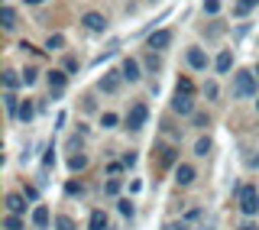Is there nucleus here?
Segmentation results:
<instances>
[{"label": "nucleus", "instance_id": "obj_1", "mask_svg": "<svg viewBox=\"0 0 259 230\" xmlns=\"http://www.w3.org/2000/svg\"><path fill=\"white\" fill-rule=\"evenodd\" d=\"M256 94V71H237L233 75V97H253Z\"/></svg>", "mask_w": 259, "mask_h": 230}, {"label": "nucleus", "instance_id": "obj_2", "mask_svg": "<svg viewBox=\"0 0 259 230\" xmlns=\"http://www.w3.org/2000/svg\"><path fill=\"white\" fill-rule=\"evenodd\" d=\"M240 211L246 217L259 214V191H256V185H243L240 188Z\"/></svg>", "mask_w": 259, "mask_h": 230}, {"label": "nucleus", "instance_id": "obj_3", "mask_svg": "<svg viewBox=\"0 0 259 230\" xmlns=\"http://www.w3.org/2000/svg\"><path fill=\"white\" fill-rule=\"evenodd\" d=\"M120 81H123V71H104V78L97 81V88H101L104 94H117L120 91Z\"/></svg>", "mask_w": 259, "mask_h": 230}, {"label": "nucleus", "instance_id": "obj_4", "mask_svg": "<svg viewBox=\"0 0 259 230\" xmlns=\"http://www.w3.org/2000/svg\"><path fill=\"white\" fill-rule=\"evenodd\" d=\"M172 46V29H152L149 32V49L152 52H162V49Z\"/></svg>", "mask_w": 259, "mask_h": 230}, {"label": "nucleus", "instance_id": "obj_5", "mask_svg": "<svg viewBox=\"0 0 259 230\" xmlns=\"http://www.w3.org/2000/svg\"><path fill=\"white\" fill-rule=\"evenodd\" d=\"M146 117H149L146 104H133V107H130V113H126V127H130V130H143Z\"/></svg>", "mask_w": 259, "mask_h": 230}, {"label": "nucleus", "instance_id": "obj_6", "mask_svg": "<svg viewBox=\"0 0 259 230\" xmlns=\"http://www.w3.org/2000/svg\"><path fill=\"white\" fill-rule=\"evenodd\" d=\"M81 23H84L88 32H104V29H107V16H104V13H94V10L81 16Z\"/></svg>", "mask_w": 259, "mask_h": 230}, {"label": "nucleus", "instance_id": "obj_7", "mask_svg": "<svg viewBox=\"0 0 259 230\" xmlns=\"http://www.w3.org/2000/svg\"><path fill=\"white\" fill-rule=\"evenodd\" d=\"M172 110H175V113H182V117H191V113H194V101H191V94H178V91H175V97H172Z\"/></svg>", "mask_w": 259, "mask_h": 230}, {"label": "nucleus", "instance_id": "obj_8", "mask_svg": "<svg viewBox=\"0 0 259 230\" xmlns=\"http://www.w3.org/2000/svg\"><path fill=\"white\" fill-rule=\"evenodd\" d=\"M194 175H198V172H194V166H188V162H178V166H175V182H178V188H188L194 182Z\"/></svg>", "mask_w": 259, "mask_h": 230}, {"label": "nucleus", "instance_id": "obj_9", "mask_svg": "<svg viewBox=\"0 0 259 230\" xmlns=\"http://www.w3.org/2000/svg\"><path fill=\"white\" fill-rule=\"evenodd\" d=\"M4 204H7V214H23V211H26V198H23V195H16V191L7 195Z\"/></svg>", "mask_w": 259, "mask_h": 230}, {"label": "nucleus", "instance_id": "obj_10", "mask_svg": "<svg viewBox=\"0 0 259 230\" xmlns=\"http://www.w3.org/2000/svg\"><path fill=\"white\" fill-rule=\"evenodd\" d=\"M49 224H52L49 208H46V204H36V208H32V227H36V230H46Z\"/></svg>", "mask_w": 259, "mask_h": 230}, {"label": "nucleus", "instance_id": "obj_11", "mask_svg": "<svg viewBox=\"0 0 259 230\" xmlns=\"http://www.w3.org/2000/svg\"><path fill=\"white\" fill-rule=\"evenodd\" d=\"M120 71H123V81H140V62L136 59H123V65H120Z\"/></svg>", "mask_w": 259, "mask_h": 230}, {"label": "nucleus", "instance_id": "obj_12", "mask_svg": "<svg viewBox=\"0 0 259 230\" xmlns=\"http://www.w3.org/2000/svg\"><path fill=\"white\" fill-rule=\"evenodd\" d=\"M88 230H110V220L104 211H91V217H88Z\"/></svg>", "mask_w": 259, "mask_h": 230}, {"label": "nucleus", "instance_id": "obj_13", "mask_svg": "<svg viewBox=\"0 0 259 230\" xmlns=\"http://www.w3.org/2000/svg\"><path fill=\"white\" fill-rule=\"evenodd\" d=\"M68 85V75H65V71H49V88H52V94H62V88Z\"/></svg>", "mask_w": 259, "mask_h": 230}, {"label": "nucleus", "instance_id": "obj_14", "mask_svg": "<svg viewBox=\"0 0 259 230\" xmlns=\"http://www.w3.org/2000/svg\"><path fill=\"white\" fill-rule=\"evenodd\" d=\"M214 68L221 71V75H227V71L233 68V52H230V49H224V52H221V55L214 59Z\"/></svg>", "mask_w": 259, "mask_h": 230}, {"label": "nucleus", "instance_id": "obj_15", "mask_svg": "<svg viewBox=\"0 0 259 230\" xmlns=\"http://www.w3.org/2000/svg\"><path fill=\"white\" fill-rule=\"evenodd\" d=\"M188 65L191 68H207V55H204V49H188Z\"/></svg>", "mask_w": 259, "mask_h": 230}, {"label": "nucleus", "instance_id": "obj_16", "mask_svg": "<svg viewBox=\"0 0 259 230\" xmlns=\"http://www.w3.org/2000/svg\"><path fill=\"white\" fill-rule=\"evenodd\" d=\"M20 104H23V101H20L13 91L4 94V107H7V113H10V117H20Z\"/></svg>", "mask_w": 259, "mask_h": 230}, {"label": "nucleus", "instance_id": "obj_17", "mask_svg": "<svg viewBox=\"0 0 259 230\" xmlns=\"http://www.w3.org/2000/svg\"><path fill=\"white\" fill-rule=\"evenodd\" d=\"M259 7V0H237V4H233V13L237 16H246L249 10H256Z\"/></svg>", "mask_w": 259, "mask_h": 230}, {"label": "nucleus", "instance_id": "obj_18", "mask_svg": "<svg viewBox=\"0 0 259 230\" xmlns=\"http://www.w3.org/2000/svg\"><path fill=\"white\" fill-rule=\"evenodd\" d=\"M0 23H4V29L16 26V10H13V7H4V10H0Z\"/></svg>", "mask_w": 259, "mask_h": 230}, {"label": "nucleus", "instance_id": "obj_19", "mask_svg": "<svg viewBox=\"0 0 259 230\" xmlns=\"http://www.w3.org/2000/svg\"><path fill=\"white\" fill-rule=\"evenodd\" d=\"M84 166H88V156H84V152H71V156H68V169H71V172H81Z\"/></svg>", "mask_w": 259, "mask_h": 230}, {"label": "nucleus", "instance_id": "obj_20", "mask_svg": "<svg viewBox=\"0 0 259 230\" xmlns=\"http://www.w3.org/2000/svg\"><path fill=\"white\" fill-rule=\"evenodd\" d=\"M16 85H23V75H20V71H4V88H7V91H13Z\"/></svg>", "mask_w": 259, "mask_h": 230}, {"label": "nucleus", "instance_id": "obj_21", "mask_svg": "<svg viewBox=\"0 0 259 230\" xmlns=\"http://www.w3.org/2000/svg\"><path fill=\"white\" fill-rule=\"evenodd\" d=\"M46 49H49V52H59V49H65V36H62V32L49 36V39H46Z\"/></svg>", "mask_w": 259, "mask_h": 230}, {"label": "nucleus", "instance_id": "obj_22", "mask_svg": "<svg viewBox=\"0 0 259 230\" xmlns=\"http://www.w3.org/2000/svg\"><path fill=\"white\" fill-rule=\"evenodd\" d=\"M210 136H198V143H194V156H207L210 152Z\"/></svg>", "mask_w": 259, "mask_h": 230}, {"label": "nucleus", "instance_id": "obj_23", "mask_svg": "<svg viewBox=\"0 0 259 230\" xmlns=\"http://www.w3.org/2000/svg\"><path fill=\"white\" fill-rule=\"evenodd\" d=\"M55 230H78V224L68 214H59V217H55Z\"/></svg>", "mask_w": 259, "mask_h": 230}, {"label": "nucleus", "instance_id": "obj_24", "mask_svg": "<svg viewBox=\"0 0 259 230\" xmlns=\"http://www.w3.org/2000/svg\"><path fill=\"white\" fill-rule=\"evenodd\" d=\"M4 230H23V217L20 214H7L4 217Z\"/></svg>", "mask_w": 259, "mask_h": 230}, {"label": "nucleus", "instance_id": "obj_25", "mask_svg": "<svg viewBox=\"0 0 259 230\" xmlns=\"http://www.w3.org/2000/svg\"><path fill=\"white\" fill-rule=\"evenodd\" d=\"M32 113H36L32 101H23V104H20V120H23V123H29V120H32Z\"/></svg>", "mask_w": 259, "mask_h": 230}, {"label": "nucleus", "instance_id": "obj_26", "mask_svg": "<svg viewBox=\"0 0 259 230\" xmlns=\"http://www.w3.org/2000/svg\"><path fill=\"white\" fill-rule=\"evenodd\" d=\"M175 91H178V94H194V81H191V78H178Z\"/></svg>", "mask_w": 259, "mask_h": 230}, {"label": "nucleus", "instance_id": "obj_27", "mask_svg": "<svg viewBox=\"0 0 259 230\" xmlns=\"http://www.w3.org/2000/svg\"><path fill=\"white\" fill-rule=\"evenodd\" d=\"M117 208H120V214H123V217H133L136 214V208H133V201H130V198H120Z\"/></svg>", "mask_w": 259, "mask_h": 230}, {"label": "nucleus", "instance_id": "obj_28", "mask_svg": "<svg viewBox=\"0 0 259 230\" xmlns=\"http://www.w3.org/2000/svg\"><path fill=\"white\" fill-rule=\"evenodd\" d=\"M117 120H120V117H117V113H110V110L101 113V127H104V130H113V127H117Z\"/></svg>", "mask_w": 259, "mask_h": 230}, {"label": "nucleus", "instance_id": "obj_29", "mask_svg": "<svg viewBox=\"0 0 259 230\" xmlns=\"http://www.w3.org/2000/svg\"><path fill=\"white\" fill-rule=\"evenodd\" d=\"M175 159H178V152L172 149V146H165V149H162V166H172Z\"/></svg>", "mask_w": 259, "mask_h": 230}, {"label": "nucleus", "instance_id": "obj_30", "mask_svg": "<svg viewBox=\"0 0 259 230\" xmlns=\"http://www.w3.org/2000/svg\"><path fill=\"white\" fill-rule=\"evenodd\" d=\"M20 75H23V85H36V81H39L36 68H26V71H20Z\"/></svg>", "mask_w": 259, "mask_h": 230}, {"label": "nucleus", "instance_id": "obj_31", "mask_svg": "<svg viewBox=\"0 0 259 230\" xmlns=\"http://www.w3.org/2000/svg\"><path fill=\"white\" fill-rule=\"evenodd\" d=\"M204 13L217 16V13H221V0H204Z\"/></svg>", "mask_w": 259, "mask_h": 230}, {"label": "nucleus", "instance_id": "obj_32", "mask_svg": "<svg viewBox=\"0 0 259 230\" xmlns=\"http://www.w3.org/2000/svg\"><path fill=\"white\" fill-rule=\"evenodd\" d=\"M104 191H107L110 198H113V195H120V178H110V182L104 185Z\"/></svg>", "mask_w": 259, "mask_h": 230}, {"label": "nucleus", "instance_id": "obj_33", "mask_svg": "<svg viewBox=\"0 0 259 230\" xmlns=\"http://www.w3.org/2000/svg\"><path fill=\"white\" fill-rule=\"evenodd\" d=\"M65 191H68V195H84V185H81V182H68Z\"/></svg>", "mask_w": 259, "mask_h": 230}, {"label": "nucleus", "instance_id": "obj_34", "mask_svg": "<svg viewBox=\"0 0 259 230\" xmlns=\"http://www.w3.org/2000/svg\"><path fill=\"white\" fill-rule=\"evenodd\" d=\"M165 230H191L188 220H172V224H165Z\"/></svg>", "mask_w": 259, "mask_h": 230}, {"label": "nucleus", "instance_id": "obj_35", "mask_svg": "<svg viewBox=\"0 0 259 230\" xmlns=\"http://www.w3.org/2000/svg\"><path fill=\"white\" fill-rule=\"evenodd\" d=\"M191 120H194V127H207V113H191Z\"/></svg>", "mask_w": 259, "mask_h": 230}, {"label": "nucleus", "instance_id": "obj_36", "mask_svg": "<svg viewBox=\"0 0 259 230\" xmlns=\"http://www.w3.org/2000/svg\"><path fill=\"white\" fill-rule=\"evenodd\" d=\"M52 162H55V149H52V146H49V149H46V156H42V166L49 169V166H52Z\"/></svg>", "mask_w": 259, "mask_h": 230}, {"label": "nucleus", "instance_id": "obj_37", "mask_svg": "<svg viewBox=\"0 0 259 230\" xmlns=\"http://www.w3.org/2000/svg\"><path fill=\"white\" fill-rule=\"evenodd\" d=\"M204 94L210 97V101H214V97H217V94H221V91H217V85H214V81H210V85H204Z\"/></svg>", "mask_w": 259, "mask_h": 230}, {"label": "nucleus", "instance_id": "obj_38", "mask_svg": "<svg viewBox=\"0 0 259 230\" xmlns=\"http://www.w3.org/2000/svg\"><path fill=\"white\" fill-rule=\"evenodd\" d=\"M182 220H188V224H194V220H201V211H198V208H194V211H188V214H185Z\"/></svg>", "mask_w": 259, "mask_h": 230}, {"label": "nucleus", "instance_id": "obj_39", "mask_svg": "<svg viewBox=\"0 0 259 230\" xmlns=\"http://www.w3.org/2000/svg\"><path fill=\"white\" fill-rule=\"evenodd\" d=\"M146 65H149V68L156 71V68H159V55H156V52H149V59H146Z\"/></svg>", "mask_w": 259, "mask_h": 230}, {"label": "nucleus", "instance_id": "obj_40", "mask_svg": "<svg viewBox=\"0 0 259 230\" xmlns=\"http://www.w3.org/2000/svg\"><path fill=\"white\" fill-rule=\"evenodd\" d=\"M123 166H126V169L136 166V152H126V156H123Z\"/></svg>", "mask_w": 259, "mask_h": 230}, {"label": "nucleus", "instance_id": "obj_41", "mask_svg": "<svg viewBox=\"0 0 259 230\" xmlns=\"http://www.w3.org/2000/svg\"><path fill=\"white\" fill-rule=\"evenodd\" d=\"M237 230H259V224H253V220H243Z\"/></svg>", "mask_w": 259, "mask_h": 230}, {"label": "nucleus", "instance_id": "obj_42", "mask_svg": "<svg viewBox=\"0 0 259 230\" xmlns=\"http://www.w3.org/2000/svg\"><path fill=\"white\" fill-rule=\"evenodd\" d=\"M191 230H214L210 224H198V227H191Z\"/></svg>", "mask_w": 259, "mask_h": 230}, {"label": "nucleus", "instance_id": "obj_43", "mask_svg": "<svg viewBox=\"0 0 259 230\" xmlns=\"http://www.w3.org/2000/svg\"><path fill=\"white\" fill-rule=\"evenodd\" d=\"M26 4H42V0H26Z\"/></svg>", "mask_w": 259, "mask_h": 230}, {"label": "nucleus", "instance_id": "obj_44", "mask_svg": "<svg viewBox=\"0 0 259 230\" xmlns=\"http://www.w3.org/2000/svg\"><path fill=\"white\" fill-rule=\"evenodd\" d=\"M256 75H259V65H256Z\"/></svg>", "mask_w": 259, "mask_h": 230}, {"label": "nucleus", "instance_id": "obj_45", "mask_svg": "<svg viewBox=\"0 0 259 230\" xmlns=\"http://www.w3.org/2000/svg\"><path fill=\"white\" fill-rule=\"evenodd\" d=\"M256 107H259V101H256Z\"/></svg>", "mask_w": 259, "mask_h": 230}]
</instances>
